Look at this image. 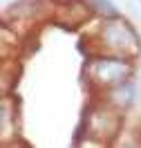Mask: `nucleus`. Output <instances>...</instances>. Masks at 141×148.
<instances>
[{
  "label": "nucleus",
  "instance_id": "nucleus-1",
  "mask_svg": "<svg viewBox=\"0 0 141 148\" xmlns=\"http://www.w3.org/2000/svg\"><path fill=\"white\" fill-rule=\"evenodd\" d=\"M99 79H103V83H121L123 63L121 61H101V65H99Z\"/></svg>",
  "mask_w": 141,
  "mask_h": 148
}]
</instances>
